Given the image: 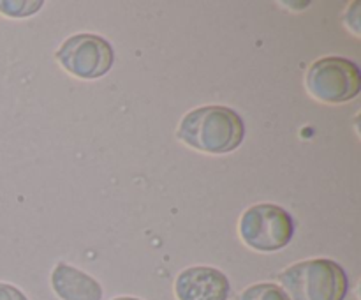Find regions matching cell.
<instances>
[{
  "mask_svg": "<svg viewBox=\"0 0 361 300\" xmlns=\"http://www.w3.org/2000/svg\"><path fill=\"white\" fill-rule=\"evenodd\" d=\"M245 136L243 120L228 106H201L182 119L178 140L207 154H228Z\"/></svg>",
  "mask_w": 361,
  "mask_h": 300,
  "instance_id": "obj_1",
  "label": "cell"
},
{
  "mask_svg": "<svg viewBox=\"0 0 361 300\" xmlns=\"http://www.w3.org/2000/svg\"><path fill=\"white\" fill-rule=\"evenodd\" d=\"M279 281L293 300H344L349 279L334 260H305L286 268Z\"/></svg>",
  "mask_w": 361,
  "mask_h": 300,
  "instance_id": "obj_2",
  "label": "cell"
},
{
  "mask_svg": "<svg viewBox=\"0 0 361 300\" xmlns=\"http://www.w3.org/2000/svg\"><path fill=\"white\" fill-rule=\"evenodd\" d=\"M295 233L291 214L274 203H259L243 212L240 236L249 247L271 253L288 246Z\"/></svg>",
  "mask_w": 361,
  "mask_h": 300,
  "instance_id": "obj_3",
  "label": "cell"
},
{
  "mask_svg": "<svg viewBox=\"0 0 361 300\" xmlns=\"http://www.w3.org/2000/svg\"><path fill=\"white\" fill-rule=\"evenodd\" d=\"M307 88L316 99L330 104L348 102L361 90L360 67L344 56H324L309 67Z\"/></svg>",
  "mask_w": 361,
  "mask_h": 300,
  "instance_id": "obj_4",
  "label": "cell"
},
{
  "mask_svg": "<svg viewBox=\"0 0 361 300\" xmlns=\"http://www.w3.org/2000/svg\"><path fill=\"white\" fill-rule=\"evenodd\" d=\"M55 56L67 73L81 80L104 76L111 69L115 59L111 44L97 34L71 35Z\"/></svg>",
  "mask_w": 361,
  "mask_h": 300,
  "instance_id": "obj_5",
  "label": "cell"
},
{
  "mask_svg": "<svg viewBox=\"0 0 361 300\" xmlns=\"http://www.w3.org/2000/svg\"><path fill=\"white\" fill-rule=\"evenodd\" d=\"M229 289L228 277L212 267L185 268L175 282L178 300H228Z\"/></svg>",
  "mask_w": 361,
  "mask_h": 300,
  "instance_id": "obj_6",
  "label": "cell"
},
{
  "mask_svg": "<svg viewBox=\"0 0 361 300\" xmlns=\"http://www.w3.org/2000/svg\"><path fill=\"white\" fill-rule=\"evenodd\" d=\"M51 286L62 300H101L102 288L85 272L59 263L51 272Z\"/></svg>",
  "mask_w": 361,
  "mask_h": 300,
  "instance_id": "obj_7",
  "label": "cell"
},
{
  "mask_svg": "<svg viewBox=\"0 0 361 300\" xmlns=\"http://www.w3.org/2000/svg\"><path fill=\"white\" fill-rule=\"evenodd\" d=\"M238 300H291L288 293L281 286L274 282H259V284L249 286L245 292L240 295Z\"/></svg>",
  "mask_w": 361,
  "mask_h": 300,
  "instance_id": "obj_8",
  "label": "cell"
},
{
  "mask_svg": "<svg viewBox=\"0 0 361 300\" xmlns=\"http://www.w3.org/2000/svg\"><path fill=\"white\" fill-rule=\"evenodd\" d=\"M0 300H28L23 295V292L16 288L13 284H6V282H0Z\"/></svg>",
  "mask_w": 361,
  "mask_h": 300,
  "instance_id": "obj_9",
  "label": "cell"
},
{
  "mask_svg": "<svg viewBox=\"0 0 361 300\" xmlns=\"http://www.w3.org/2000/svg\"><path fill=\"white\" fill-rule=\"evenodd\" d=\"M113 300H140V299H133V296H118V299H113Z\"/></svg>",
  "mask_w": 361,
  "mask_h": 300,
  "instance_id": "obj_10",
  "label": "cell"
}]
</instances>
